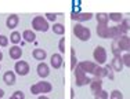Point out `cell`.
<instances>
[{
    "label": "cell",
    "mask_w": 130,
    "mask_h": 99,
    "mask_svg": "<svg viewBox=\"0 0 130 99\" xmlns=\"http://www.w3.org/2000/svg\"><path fill=\"white\" fill-rule=\"evenodd\" d=\"M109 99H123V94L119 89H113L109 95Z\"/></svg>",
    "instance_id": "83f0119b"
},
{
    "label": "cell",
    "mask_w": 130,
    "mask_h": 99,
    "mask_svg": "<svg viewBox=\"0 0 130 99\" xmlns=\"http://www.w3.org/2000/svg\"><path fill=\"white\" fill-rule=\"evenodd\" d=\"M8 55H10L11 59L18 61L22 57V49H21V47H18V45H13V47H10V49H8Z\"/></svg>",
    "instance_id": "30bf717a"
},
{
    "label": "cell",
    "mask_w": 130,
    "mask_h": 99,
    "mask_svg": "<svg viewBox=\"0 0 130 99\" xmlns=\"http://www.w3.org/2000/svg\"><path fill=\"white\" fill-rule=\"evenodd\" d=\"M18 22H20V17H18L17 14L8 15L7 19H6V25H7L8 29H15V28L18 26Z\"/></svg>",
    "instance_id": "8fae6325"
},
{
    "label": "cell",
    "mask_w": 130,
    "mask_h": 99,
    "mask_svg": "<svg viewBox=\"0 0 130 99\" xmlns=\"http://www.w3.org/2000/svg\"><path fill=\"white\" fill-rule=\"evenodd\" d=\"M22 39H24V41H26V43H32V41H35L36 35H35V32L26 29V30L22 32Z\"/></svg>",
    "instance_id": "7402d4cb"
},
{
    "label": "cell",
    "mask_w": 130,
    "mask_h": 99,
    "mask_svg": "<svg viewBox=\"0 0 130 99\" xmlns=\"http://www.w3.org/2000/svg\"><path fill=\"white\" fill-rule=\"evenodd\" d=\"M21 37H22V36H21V33H20V32H17V30H14V32L11 33V36H10V41H11V43H14V44L17 45L18 43L21 41Z\"/></svg>",
    "instance_id": "484cf974"
},
{
    "label": "cell",
    "mask_w": 130,
    "mask_h": 99,
    "mask_svg": "<svg viewBox=\"0 0 130 99\" xmlns=\"http://www.w3.org/2000/svg\"><path fill=\"white\" fill-rule=\"evenodd\" d=\"M38 99H50V98H48V96H46V95H39Z\"/></svg>",
    "instance_id": "8d00e7d4"
},
{
    "label": "cell",
    "mask_w": 130,
    "mask_h": 99,
    "mask_svg": "<svg viewBox=\"0 0 130 99\" xmlns=\"http://www.w3.org/2000/svg\"><path fill=\"white\" fill-rule=\"evenodd\" d=\"M72 32H73V35L78 37L79 40H82V41H89V40H90V37H91L90 29H89V28H86V26H83L82 23H76L75 26H73Z\"/></svg>",
    "instance_id": "7a4b0ae2"
},
{
    "label": "cell",
    "mask_w": 130,
    "mask_h": 99,
    "mask_svg": "<svg viewBox=\"0 0 130 99\" xmlns=\"http://www.w3.org/2000/svg\"><path fill=\"white\" fill-rule=\"evenodd\" d=\"M76 66H78V59H76L75 55V48H71V70H75Z\"/></svg>",
    "instance_id": "d4e9b609"
},
{
    "label": "cell",
    "mask_w": 130,
    "mask_h": 99,
    "mask_svg": "<svg viewBox=\"0 0 130 99\" xmlns=\"http://www.w3.org/2000/svg\"><path fill=\"white\" fill-rule=\"evenodd\" d=\"M105 69H107V72H108V77H109L111 80H113V73H112V66H109V65H107L105 66Z\"/></svg>",
    "instance_id": "d590c367"
},
{
    "label": "cell",
    "mask_w": 130,
    "mask_h": 99,
    "mask_svg": "<svg viewBox=\"0 0 130 99\" xmlns=\"http://www.w3.org/2000/svg\"><path fill=\"white\" fill-rule=\"evenodd\" d=\"M32 28L35 30H38V32H47L50 29L47 19L44 17H42V15H38V17H35L32 19Z\"/></svg>",
    "instance_id": "3957f363"
},
{
    "label": "cell",
    "mask_w": 130,
    "mask_h": 99,
    "mask_svg": "<svg viewBox=\"0 0 130 99\" xmlns=\"http://www.w3.org/2000/svg\"><path fill=\"white\" fill-rule=\"evenodd\" d=\"M93 57H94V61L97 62V65H104L107 62V49L101 45H97L94 48V52H93Z\"/></svg>",
    "instance_id": "277c9868"
},
{
    "label": "cell",
    "mask_w": 130,
    "mask_h": 99,
    "mask_svg": "<svg viewBox=\"0 0 130 99\" xmlns=\"http://www.w3.org/2000/svg\"><path fill=\"white\" fill-rule=\"evenodd\" d=\"M76 72H75V76H76V85L78 87H83V85H87L91 83V80L87 77V74H86L83 70H80L78 66H76Z\"/></svg>",
    "instance_id": "5b68a950"
},
{
    "label": "cell",
    "mask_w": 130,
    "mask_h": 99,
    "mask_svg": "<svg viewBox=\"0 0 130 99\" xmlns=\"http://www.w3.org/2000/svg\"><path fill=\"white\" fill-rule=\"evenodd\" d=\"M8 99H15V98L13 96V95H11V96H10V98H8Z\"/></svg>",
    "instance_id": "60d3db41"
},
{
    "label": "cell",
    "mask_w": 130,
    "mask_h": 99,
    "mask_svg": "<svg viewBox=\"0 0 130 99\" xmlns=\"http://www.w3.org/2000/svg\"><path fill=\"white\" fill-rule=\"evenodd\" d=\"M29 63L25 61H17L14 65V72L17 74H20V76H26L28 73H29Z\"/></svg>",
    "instance_id": "8992f818"
},
{
    "label": "cell",
    "mask_w": 130,
    "mask_h": 99,
    "mask_svg": "<svg viewBox=\"0 0 130 99\" xmlns=\"http://www.w3.org/2000/svg\"><path fill=\"white\" fill-rule=\"evenodd\" d=\"M71 18L76 22H85V21H90L93 18V14L91 12H75L73 11L71 14Z\"/></svg>",
    "instance_id": "ba28073f"
},
{
    "label": "cell",
    "mask_w": 130,
    "mask_h": 99,
    "mask_svg": "<svg viewBox=\"0 0 130 99\" xmlns=\"http://www.w3.org/2000/svg\"><path fill=\"white\" fill-rule=\"evenodd\" d=\"M122 59H123V65L126 67H130V52H126L125 55H122Z\"/></svg>",
    "instance_id": "4dcf8cb0"
},
{
    "label": "cell",
    "mask_w": 130,
    "mask_h": 99,
    "mask_svg": "<svg viewBox=\"0 0 130 99\" xmlns=\"http://www.w3.org/2000/svg\"><path fill=\"white\" fill-rule=\"evenodd\" d=\"M78 67L80 70H83L86 74L87 73H94V70H95V67H97V63H94V62H91V61H82V62H79L78 63Z\"/></svg>",
    "instance_id": "52a82bcc"
},
{
    "label": "cell",
    "mask_w": 130,
    "mask_h": 99,
    "mask_svg": "<svg viewBox=\"0 0 130 99\" xmlns=\"http://www.w3.org/2000/svg\"><path fill=\"white\" fill-rule=\"evenodd\" d=\"M53 91V85L48 81H39L30 85V92L32 95H40V94H48Z\"/></svg>",
    "instance_id": "6da1fadb"
},
{
    "label": "cell",
    "mask_w": 130,
    "mask_h": 99,
    "mask_svg": "<svg viewBox=\"0 0 130 99\" xmlns=\"http://www.w3.org/2000/svg\"><path fill=\"white\" fill-rule=\"evenodd\" d=\"M127 52H130V45H129V49H127Z\"/></svg>",
    "instance_id": "b9f144b4"
},
{
    "label": "cell",
    "mask_w": 130,
    "mask_h": 99,
    "mask_svg": "<svg viewBox=\"0 0 130 99\" xmlns=\"http://www.w3.org/2000/svg\"><path fill=\"white\" fill-rule=\"evenodd\" d=\"M129 45H130V37L129 36L123 35L119 40H118V47H119L120 51H127Z\"/></svg>",
    "instance_id": "4fadbf2b"
},
{
    "label": "cell",
    "mask_w": 130,
    "mask_h": 99,
    "mask_svg": "<svg viewBox=\"0 0 130 99\" xmlns=\"http://www.w3.org/2000/svg\"><path fill=\"white\" fill-rule=\"evenodd\" d=\"M15 80H17L15 73L11 72V70H7V72L3 74V81H4L7 85H14L15 84Z\"/></svg>",
    "instance_id": "9a60e30c"
},
{
    "label": "cell",
    "mask_w": 130,
    "mask_h": 99,
    "mask_svg": "<svg viewBox=\"0 0 130 99\" xmlns=\"http://www.w3.org/2000/svg\"><path fill=\"white\" fill-rule=\"evenodd\" d=\"M111 66H112V69L115 70V72H122L123 69V59H122V55H119V57H113L112 59V63H111Z\"/></svg>",
    "instance_id": "5bb4252c"
},
{
    "label": "cell",
    "mask_w": 130,
    "mask_h": 99,
    "mask_svg": "<svg viewBox=\"0 0 130 99\" xmlns=\"http://www.w3.org/2000/svg\"><path fill=\"white\" fill-rule=\"evenodd\" d=\"M109 19L113 22H122L123 21V15L120 12H111L109 14Z\"/></svg>",
    "instance_id": "4316f807"
},
{
    "label": "cell",
    "mask_w": 130,
    "mask_h": 99,
    "mask_svg": "<svg viewBox=\"0 0 130 99\" xmlns=\"http://www.w3.org/2000/svg\"><path fill=\"white\" fill-rule=\"evenodd\" d=\"M90 89H91V92L93 94H98V92L103 89V80H100V79H94V80H91V83H90Z\"/></svg>",
    "instance_id": "2e32d148"
},
{
    "label": "cell",
    "mask_w": 130,
    "mask_h": 99,
    "mask_svg": "<svg viewBox=\"0 0 130 99\" xmlns=\"http://www.w3.org/2000/svg\"><path fill=\"white\" fill-rule=\"evenodd\" d=\"M8 45V37L0 35V47H7Z\"/></svg>",
    "instance_id": "1f68e13d"
},
{
    "label": "cell",
    "mask_w": 130,
    "mask_h": 99,
    "mask_svg": "<svg viewBox=\"0 0 130 99\" xmlns=\"http://www.w3.org/2000/svg\"><path fill=\"white\" fill-rule=\"evenodd\" d=\"M94 77L95 79H104V77H108V72H107V69L105 67H103V66H98L97 65V67H95V70H94Z\"/></svg>",
    "instance_id": "44dd1931"
},
{
    "label": "cell",
    "mask_w": 130,
    "mask_h": 99,
    "mask_svg": "<svg viewBox=\"0 0 130 99\" xmlns=\"http://www.w3.org/2000/svg\"><path fill=\"white\" fill-rule=\"evenodd\" d=\"M51 30L54 32V35H58V36H62L65 33V28L62 23H54L51 28Z\"/></svg>",
    "instance_id": "cb8c5ba5"
},
{
    "label": "cell",
    "mask_w": 130,
    "mask_h": 99,
    "mask_svg": "<svg viewBox=\"0 0 130 99\" xmlns=\"http://www.w3.org/2000/svg\"><path fill=\"white\" fill-rule=\"evenodd\" d=\"M13 96L15 99H25V94H24L22 91H15L14 94H13Z\"/></svg>",
    "instance_id": "836d02e7"
},
{
    "label": "cell",
    "mask_w": 130,
    "mask_h": 99,
    "mask_svg": "<svg viewBox=\"0 0 130 99\" xmlns=\"http://www.w3.org/2000/svg\"><path fill=\"white\" fill-rule=\"evenodd\" d=\"M3 96H4V91H3L2 88H0V99H2Z\"/></svg>",
    "instance_id": "f35d334b"
},
{
    "label": "cell",
    "mask_w": 130,
    "mask_h": 99,
    "mask_svg": "<svg viewBox=\"0 0 130 99\" xmlns=\"http://www.w3.org/2000/svg\"><path fill=\"white\" fill-rule=\"evenodd\" d=\"M0 67H2V65H0Z\"/></svg>",
    "instance_id": "7bdbcfd3"
},
{
    "label": "cell",
    "mask_w": 130,
    "mask_h": 99,
    "mask_svg": "<svg viewBox=\"0 0 130 99\" xmlns=\"http://www.w3.org/2000/svg\"><path fill=\"white\" fill-rule=\"evenodd\" d=\"M58 49H60L61 54L65 52V37H62V39L60 40V43H58Z\"/></svg>",
    "instance_id": "d6a6232c"
},
{
    "label": "cell",
    "mask_w": 130,
    "mask_h": 99,
    "mask_svg": "<svg viewBox=\"0 0 130 99\" xmlns=\"http://www.w3.org/2000/svg\"><path fill=\"white\" fill-rule=\"evenodd\" d=\"M118 28H119V30H120L122 35H126V33L130 30V18H125Z\"/></svg>",
    "instance_id": "603a6c76"
},
{
    "label": "cell",
    "mask_w": 130,
    "mask_h": 99,
    "mask_svg": "<svg viewBox=\"0 0 130 99\" xmlns=\"http://www.w3.org/2000/svg\"><path fill=\"white\" fill-rule=\"evenodd\" d=\"M62 55L61 54H53L51 58H50V63L51 66L54 67V69H60L61 66H62Z\"/></svg>",
    "instance_id": "7c38bea8"
},
{
    "label": "cell",
    "mask_w": 130,
    "mask_h": 99,
    "mask_svg": "<svg viewBox=\"0 0 130 99\" xmlns=\"http://www.w3.org/2000/svg\"><path fill=\"white\" fill-rule=\"evenodd\" d=\"M44 17H47V21H53V22L57 19V14H53V12H47Z\"/></svg>",
    "instance_id": "e575fe53"
},
{
    "label": "cell",
    "mask_w": 130,
    "mask_h": 99,
    "mask_svg": "<svg viewBox=\"0 0 130 99\" xmlns=\"http://www.w3.org/2000/svg\"><path fill=\"white\" fill-rule=\"evenodd\" d=\"M3 59V52H2V49H0V61Z\"/></svg>",
    "instance_id": "ab89813d"
},
{
    "label": "cell",
    "mask_w": 130,
    "mask_h": 99,
    "mask_svg": "<svg viewBox=\"0 0 130 99\" xmlns=\"http://www.w3.org/2000/svg\"><path fill=\"white\" fill-rule=\"evenodd\" d=\"M95 19H97V25H108V21H109V14H105V12H98V14H95Z\"/></svg>",
    "instance_id": "ffe728a7"
},
{
    "label": "cell",
    "mask_w": 130,
    "mask_h": 99,
    "mask_svg": "<svg viewBox=\"0 0 130 99\" xmlns=\"http://www.w3.org/2000/svg\"><path fill=\"white\" fill-rule=\"evenodd\" d=\"M73 96H75V91H73V88H71V98L73 99Z\"/></svg>",
    "instance_id": "74e56055"
},
{
    "label": "cell",
    "mask_w": 130,
    "mask_h": 99,
    "mask_svg": "<svg viewBox=\"0 0 130 99\" xmlns=\"http://www.w3.org/2000/svg\"><path fill=\"white\" fill-rule=\"evenodd\" d=\"M123 35L120 33L118 26H109V39H113V41H118Z\"/></svg>",
    "instance_id": "d6986e66"
},
{
    "label": "cell",
    "mask_w": 130,
    "mask_h": 99,
    "mask_svg": "<svg viewBox=\"0 0 130 99\" xmlns=\"http://www.w3.org/2000/svg\"><path fill=\"white\" fill-rule=\"evenodd\" d=\"M112 52H113V57H119L120 52H122L118 47V41H112Z\"/></svg>",
    "instance_id": "f1b7e54d"
},
{
    "label": "cell",
    "mask_w": 130,
    "mask_h": 99,
    "mask_svg": "<svg viewBox=\"0 0 130 99\" xmlns=\"http://www.w3.org/2000/svg\"><path fill=\"white\" fill-rule=\"evenodd\" d=\"M36 70H38L39 77H42V79H46V77L50 74V67H48V65L44 63V62H40L38 65V67H36Z\"/></svg>",
    "instance_id": "9c48e42d"
},
{
    "label": "cell",
    "mask_w": 130,
    "mask_h": 99,
    "mask_svg": "<svg viewBox=\"0 0 130 99\" xmlns=\"http://www.w3.org/2000/svg\"><path fill=\"white\" fill-rule=\"evenodd\" d=\"M94 99H108V92L104 91V89H101L98 94L94 95Z\"/></svg>",
    "instance_id": "f546056e"
},
{
    "label": "cell",
    "mask_w": 130,
    "mask_h": 99,
    "mask_svg": "<svg viewBox=\"0 0 130 99\" xmlns=\"http://www.w3.org/2000/svg\"><path fill=\"white\" fill-rule=\"evenodd\" d=\"M32 55H33V58H35L36 61H44L46 58H47V52H46L44 49H42V48H35L33 52H32Z\"/></svg>",
    "instance_id": "ac0fdd59"
},
{
    "label": "cell",
    "mask_w": 130,
    "mask_h": 99,
    "mask_svg": "<svg viewBox=\"0 0 130 99\" xmlns=\"http://www.w3.org/2000/svg\"><path fill=\"white\" fill-rule=\"evenodd\" d=\"M97 35L101 39H108L109 37V26L108 25H97Z\"/></svg>",
    "instance_id": "e0dca14e"
}]
</instances>
